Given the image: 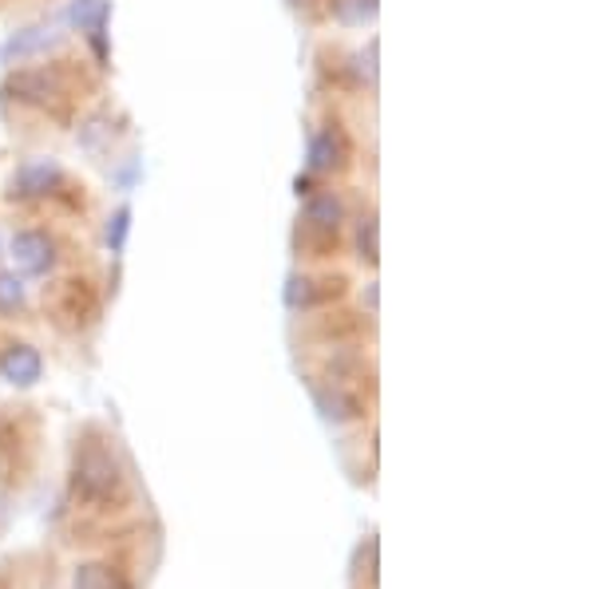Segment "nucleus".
<instances>
[{
    "mask_svg": "<svg viewBox=\"0 0 594 589\" xmlns=\"http://www.w3.org/2000/svg\"><path fill=\"white\" fill-rule=\"evenodd\" d=\"M317 403H321L326 420H353V415H361V400H353L345 392H317Z\"/></svg>",
    "mask_w": 594,
    "mask_h": 589,
    "instance_id": "4",
    "label": "nucleus"
},
{
    "mask_svg": "<svg viewBox=\"0 0 594 589\" xmlns=\"http://www.w3.org/2000/svg\"><path fill=\"white\" fill-rule=\"evenodd\" d=\"M40 373H44V360H40V353L32 348V344H12L9 353L0 356V376H4L9 384L29 388V384L40 380Z\"/></svg>",
    "mask_w": 594,
    "mask_h": 589,
    "instance_id": "2",
    "label": "nucleus"
},
{
    "mask_svg": "<svg viewBox=\"0 0 594 589\" xmlns=\"http://www.w3.org/2000/svg\"><path fill=\"white\" fill-rule=\"evenodd\" d=\"M72 589H111L108 566H79L76 581H72Z\"/></svg>",
    "mask_w": 594,
    "mask_h": 589,
    "instance_id": "6",
    "label": "nucleus"
},
{
    "mask_svg": "<svg viewBox=\"0 0 594 589\" xmlns=\"http://www.w3.org/2000/svg\"><path fill=\"white\" fill-rule=\"evenodd\" d=\"M12 254H16V266L24 269V274H44V269L52 266V242L44 234H36V230L16 234Z\"/></svg>",
    "mask_w": 594,
    "mask_h": 589,
    "instance_id": "3",
    "label": "nucleus"
},
{
    "mask_svg": "<svg viewBox=\"0 0 594 589\" xmlns=\"http://www.w3.org/2000/svg\"><path fill=\"white\" fill-rule=\"evenodd\" d=\"M24 309V286L16 277H0V313H20Z\"/></svg>",
    "mask_w": 594,
    "mask_h": 589,
    "instance_id": "5",
    "label": "nucleus"
},
{
    "mask_svg": "<svg viewBox=\"0 0 594 589\" xmlns=\"http://www.w3.org/2000/svg\"><path fill=\"white\" fill-rule=\"evenodd\" d=\"M72 482H76V491L84 494V499L108 502L116 499L119 487H123V475H119L116 455H111L103 443H84L76 452V475H72Z\"/></svg>",
    "mask_w": 594,
    "mask_h": 589,
    "instance_id": "1",
    "label": "nucleus"
}]
</instances>
